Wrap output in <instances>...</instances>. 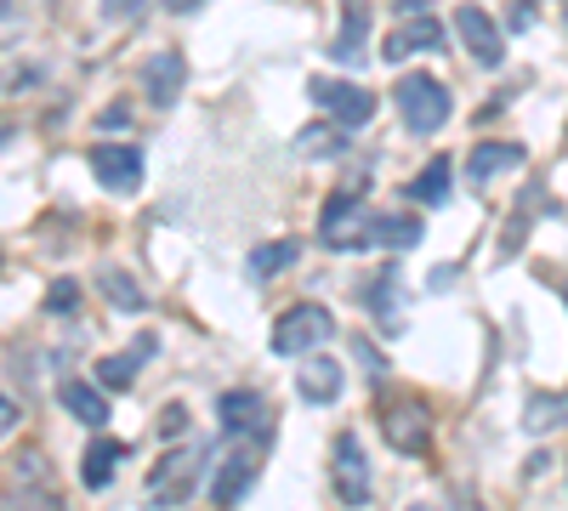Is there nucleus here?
I'll return each instance as SVG.
<instances>
[{
  "mask_svg": "<svg viewBox=\"0 0 568 511\" xmlns=\"http://www.w3.org/2000/svg\"><path fill=\"white\" fill-rule=\"evenodd\" d=\"M136 7H142V0H103V12H109V18H131Z\"/></svg>",
  "mask_w": 568,
  "mask_h": 511,
  "instance_id": "nucleus-33",
  "label": "nucleus"
},
{
  "mask_svg": "<svg viewBox=\"0 0 568 511\" xmlns=\"http://www.w3.org/2000/svg\"><path fill=\"white\" fill-rule=\"evenodd\" d=\"M449 165H455V160H433L420 176H409V188H404V194H409L415 205H444V200H449V176H455Z\"/></svg>",
  "mask_w": 568,
  "mask_h": 511,
  "instance_id": "nucleus-22",
  "label": "nucleus"
},
{
  "mask_svg": "<svg viewBox=\"0 0 568 511\" xmlns=\"http://www.w3.org/2000/svg\"><path fill=\"white\" fill-rule=\"evenodd\" d=\"M98 290H103L120 313H142V307H149V296H142V285H136L125 267H98Z\"/></svg>",
  "mask_w": 568,
  "mask_h": 511,
  "instance_id": "nucleus-21",
  "label": "nucleus"
},
{
  "mask_svg": "<svg viewBox=\"0 0 568 511\" xmlns=\"http://www.w3.org/2000/svg\"><path fill=\"white\" fill-rule=\"evenodd\" d=\"M0 511H63V505H58L52 489H40V483H12V494H7Z\"/></svg>",
  "mask_w": 568,
  "mask_h": 511,
  "instance_id": "nucleus-27",
  "label": "nucleus"
},
{
  "mask_svg": "<svg viewBox=\"0 0 568 511\" xmlns=\"http://www.w3.org/2000/svg\"><path fill=\"white\" fill-rule=\"evenodd\" d=\"M369 245H382L387 256L415 251V245H420V222H415V216H375V222H369Z\"/></svg>",
  "mask_w": 568,
  "mask_h": 511,
  "instance_id": "nucleus-20",
  "label": "nucleus"
},
{
  "mask_svg": "<svg viewBox=\"0 0 568 511\" xmlns=\"http://www.w3.org/2000/svg\"><path fill=\"white\" fill-rule=\"evenodd\" d=\"M103 131H125L131 125V114H125V103H114V109H103V120H98Z\"/></svg>",
  "mask_w": 568,
  "mask_h": 511,
  "instance_id": "nucleus-31",
  "label": "nucleus"
},
{
  "mask_svg": "<svg viewBox=\"0 0 568 511\" xmlns=\"http://www.w3.org/2000/svg\"><path fill=\"white\" fill-rule=\"evenodd\" d=\"M0 18H12V0H0Z\"/></svg>",
  "mask_w": 568,
  "mask_h": 511,
  "instance_id": "nucleus-35",
  "label": "nucleus"
},
{
  "mask_svg": "<svg viewBox=\"0 0 568 511\" xmlns=\"http://www.w3.org/2000/svg\"><path fill=\"white\" fill-rule=\"evenodd\" d=\"M18 421H23V409H18L7 392H0V438H12V427H18Z\"/></svg>",
  "mask_w": 568,
  "mask_h": 511,
  "instance_id": "nucleus-30",
  "label": "nucleus"
},
{
  "mask_svg": "<svg viewBox=\"0 0 568 511\" xmlns=\"http://www.w3.org/2000/svg\"><path fill=\"white\" fill-rule=\"evenodd\" d=\"M347 149V131L342 125H307V131H296V154H342Z\"/></svg>",
  "mask_w": 568,
  "mask_h": 511,
  "instance_id": "nucleus-25",
  "label": "nucleus"
},
{
  "mask_svg": "<svg viewBox=\"0 0 568 511\" xmlns=\"http://www.w3.org/2000/svg\"><path fill=\"white\" fill-rule=\"evenodd\" d=\"M307 98L329 114V125H342V131H358V125H369L375 120V98L364 85H353V80H307Z\"/></svg>",
  "mask_w": 568,
  "mask_h": 511,
  "instance_id": "nucleus-5",
  "label": "nucleus"
},
{
  "mask_svg": "<svg viewBox=\"0 0 568 511\" xmlns=\"http://www.w3.org/2000/svg\"><path fill=\"white\" fill-rule=\"evenodd\" d=\"M557 421H568V398H562V392H535V398L524 403V427H529V432H546V427H557Z\"/></svg>",
  "mask_w": 568,
  "mask_h": 511,
  "instance_id": "nucleus-24",
  "label": "nucleus"
},
{
  "mask_svg": "<svg viewBox=\"0 0 568 511\" xmlns=\"http://www.w3.org/2000/svg\"><path fill=\"white\" fill-rule=\"evenodd\" d=\"M251 483H256V454L245 449V454H233L227 467L216 472V483H211V500H216V505H240Z\"/></svg>",
  "mask_w": 568,
  "mask_h": 511,
  "instance_id": "nucleus-17",
  "label": "nucleus"
},
{
  "mask_svg": "<svg viewBox=\"0 0 568 511\" xmlns=\"http://www.w3.org/2000/svg\"><path fill=\"white\" fill-rule=\"evenodd\" d=\"M444 23L438 18H409V23H398V29H387V40H382V58L387 63H404L409 52H444Z\"/></svg>",
  "mask_w": 568,
  "mask_h": 511,
  "instance_id": "nucleus-9",
  "label": "nucleus"
},
{
  "mask_svg": "<svg viewBox=\"0 0 568 511\" xmlns=\"http://www.w3.org/2000/svg\"><path fill=\"white\" fill-rule=\"evenodd\" d=\"M506 23H511V34H524V29L535 23V0H511V7H506Z\"/></svg>",
  "mask_w": 568,
  "mask_h": 511,
  "instance_id": "nucleus-29",
  "label": "nucleus"
},
{
  "mask_svg": "<svg viewBox=\"0 0 568 511\" xmlns=\"http://www.w3.org/2000/svg\"><path fill=\"white\" fill-rule=\"evenodd\" d=\"M194 7H205V0H165V12H176V18H182V12H194Z\"/></svg>",
  "mask_w": 568,
  "mask_h": 511,
  "instance_id": "nucleus-34",
  "label": "nucleus"
},
{
  "mask_svg": "<svg viewBox=\"0 0 568 511\" xmlns=\"http://www.w3.org/2000/svg\"><path fill=\"white\" fill-rule=\"evenodd\" d=\"M91 176L103 182L109 194H120V200H131L136 188H142V154L136 149H114V143H103V149H91Z\"/></svg>",
  "mask_w": 568,
  "mask_h": 511,
  "instance_id": "nucleus-8",
  "label": "nucleus"
},
{
  "mask_svg": "<svg viewBox=\"0 0 568 511\" xmlns=\"http://www.w3.org/2000/svg\"><path fill=\"white\" fill-rule=\"evenodd\" d=\"M142 91H149L160 109H171V103L182 98V58H176V52L149 58V69H142Z\"/></svg>",
  "mask_w": 568,
  "mask_h": 511,
  "instance_id": "nucleus-14",
  "label": "nucleus"
},
{
  "mask_svg": "<svg viewBox=\"0 0 568 511\" xmlns=\"http://www.w3.org/2000/svg\"><path fill=\"white\" fill-rule=\"evenodd\" d=\"M393 98H398V114H404V125H409L415 136L444 131V125H449V114H455L449 85H444V80H433V74H404Z\"/></svg>",
  "mask_w": 568,
  "mask_h": 511,
  "instance_id": "nucleus-2",
  "label": "nucleus"
},
{
  "mask_svg": "<svg viewBox=\"0 0 568 511\" xmlns=\"http://www.w3.org/2000/svg\"><path fill=\"white\" fill-rule=\"evenodd\" d=\"M154 352H160V336H136V341H131L120 358H103V364H98V387H109V392H125V387L136 381V369L149 364Z\"/></svg>",
  "mask_w": 568,
  "mask_h": 511,
  "instance_id": "nucleus-11",
  "label": "nucleus"
},
{
  "mask_svg": "<svg viewBox=\"0 0 568 511\" xmlns=\"http://www.w3.org/2000/svg\"><path fill=\"white\" fill-rule=\"evenodd\" d=\"M455 34H460V45L484 69H500L506 63V34L495 29V18L484 7H471V0H466V7H455Z\"/></svg>",
  "mask_w": 568,
  "mask_h": 511,
  "instance_id": "nucleus-7",
  "label": "nucleus"
},
{
  "mask_svg": "<svg viewBox=\"0 0 568 511\" xmlns=\"http://www.w3.org/2000/svg\"><path fill=\"white\" fill-rule=\"evenodd\" d=\"M40 85V69H18L12 80H7V91H34Z\"/></svg>",
  "mask_w": 568,
  "mask_h": 511,
  "instance_id": "nucleus-32",
  "label": "nucleus"
},
{
  "mask_svg": "<svg viewBox=\"0 0 568 511\" xmlns=\"http://www.w3.org/2000/svg\"><path fill=\"white\" fill-rule=\"evenodd\" d=\"M529 154H524V143H478L466 154V176L471 182H489V176H500V171H511V165H524Z\"/></svg>",
  "mask_w": 568,
  "mask_h": 511,
  "instance_id": "nucleus-15",
  "label": "nucleus"
},
{
  "mask_svg": "<svg viewBox=\"0 0 568 511\" xmlns=\"http://www.w3.org/2000/svg\"><path fill=\"white\" fill-rule=\"evenodd\" d=\"M63 409L74 415L80 427H103L109 421V398H103V387H91V381H63Z\"/></svg>",
  "mask_w": 568,
  "mask_h": 511,
  "instance_id": "nucleus-18",
  "label": "nucleus"
},
{
  "mask_svg": "<svg viewBox=\"0 0 568 511\" xmlns=\"http://www.w3.org/2000/svg\"><path fill=\"white\" fill-rule=\"evenodd\" d=\"M205 478V443H182V449H165L154 460V472H149V494L160 505H182L187 494L200 489Z\"/></svg>",
  "mask_w": 568,
  "mask_h": 511,
  "instance_id": "nucleus-3",
  "label": "nucleus"
},
{
  "mask_svg": "<svg viewBox=\"0 0 568 511\" xmlns=\"http://www.w3.org/2000/svg\"><path fill=\"white\" fill-rule=\"evenodd\" d=\"M216 421H222V432H233V438H251V432L262 427V398H256V392H222V398H216Z\"/></svg>",
  "mask_w": 568,
  "mask_h": 511,
  "instance_id": "nucleus-13",
  "label": "nucleus"
},
{
  "mask_svg": "<svg viewBox=\"0 0 568 511\" xmlns=\"http://www.w3.org/2000/svg\"><path fill=\"white\" fill-rule=\"evenodd\" d=\"M329 341H336V313L318 307V302H296L273 324V352L278 358H307V352H318Z\"/></svg>",
  "mask_w": 568,
  "mask_h": 511,
  "instance_id": "nucleus-1",
  "label": "nucleus"
},
{
  "mask_svg": "<svg viewBox=\"0 0 568 511\" xmlns=\"http://www.w3.org/2000/svg\"><path fill=\"white\" fill-rule=\"evenodd\" d=\"M342 7H347V23H342L336 40H329V58L358 63L364 58V34H369V0H342Z\"/></svg>",
  "mask_w": 568,
  "mask_h": 511,
  "instance_id": "nucleus-16",
  "label": "nucleus"
},
{
  "mask_svg": "<svg viewBox=\"0 0 568 511\" xmlns=\"http://www.w3.org/2000/svg\"><path fill=\"white\" fill-rule=\"evenodd\" d=\"M369 211L358 205V194H329L318 211V239L324 251H364L369 245Z\"/></svg>",
  "mask_w": 568,
  "mask_h": 511,
  "instance_id": "nucleus-4",
  "label": "nucleus"
},
{
  "mask_svg": "<svg viewBox=\"0 0 568 511\" xmlns=\"http://www.w3.org/2000/svg\"><path fill=\"white\" fill-rule=\"evenodd\" d=\"M382 432L398 454H426L433 449V409L415 398H382Z\"/></svg>",
  "mask_w": 568,
  "mask_h": 511,
  "instance_id": "nucleus-6",
  "label": "nucleus"
},
{
  "mask_svg": "<svg viewBox=\"0 0 568 511\" xmlns=\"http://www.w3.org/2000/svg\"><path fill=\"white\" fill-rule=\"evenodd\" d=\"M296 392H302L307 403H336V398H342V364L329 358V352H307L302 376H296Z\"/></svg>",
  "mask_w": 568,
  "mask_h": 511,
  "instance_id": "nucleus-12",
  "label": "nucleus"
},
{
  "mask_svg": "<svg viewBox=\"0 0 568 511\" xmlns=\"http://www.w3.org/2000/svg\"><path fill=\"white\" fill-rule=\"evenodd\" d=\"M120 460H125V449H120L114 438H91V449H85V460H80V483H85V489H109Z\"/></svg>",
  "mask_w": 568,
  "mask_h": 511,
  "instance_id": "nucleus-19",
  "label": "nucleus"
},
{
  "mask_svg": "<svg viewBox=\"0 0 568 511\" xmlns=\"http://www.w3.org/2000/svg\"><path fill=\"white\" fill-rule=\"evenodd\" d=\"M296 256H302V239H273V245L251 251V278H273L284 267H296Z\"/></svg>",
  "mask_w": 568,
  "mask_h": 511,
  "instance_id": "nucleus-23",
  "label": "nucleus"
},
{
  "mask_svg": "<svg viewBox=\"0 0 568 511\" xmlns=\"http://www.w3.org/2000/svg\"><path fill=\"white\" fill-rule=\"evenodd\" d=\"M74 307H80V285H74V278H58V285L45 290V313L63 318V313H74Z\"/></svg>",
  "mask_w": 568,
  "mask_h": 511,
  "instance_id": "nucleus-28",
  "label": "nucleus"
},
{
  "mask_svg": "<svg viewBox=\"0 0 568 511\" xmlns=\"http://www.w3.org/2000/svg\"><path fill=\"white\" fill-rule=\"evenodd\" d=\"M336 494H342V505L369 500V460H364V443L353 432L336 438Z\"/></svg>",
  "mask_w": 568,
  "mask_h": 511,
  "instance_id": "nucleus-10",
  "label": "nucleus"
},
{
  "mask_svg": "<svg viewBox=\"0 0 568 511\" xmlns=\"http://www.w3.org/2000/svg\"><path fill=\"white\" fill-rule=\"evenodd\" d=\"M393 302H398V267H382V273H375L369 285H364V307H369L375 318H387Z\"/></svg>",
  "mask_w": 568,
  "mask_h": 511,
  "instance_id": "nucleus-26",
  "label": "nucleus"
}]
</instances>
